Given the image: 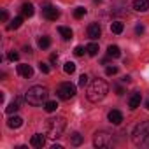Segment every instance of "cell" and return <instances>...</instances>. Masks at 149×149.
I'll return each instance as SVG.
<instances>
[{"mask_svg":"<svg viewBox=\"0 0 149 149\" xmlns=\"http://www.w3.org/2000/svg\"><path fill=\"white\" fill-rule=\"evenodd\" d=\"M135 32H137V33H142V32H144V26H142V25H137Z\"/></svg>","mask_w":149,"mask_h":149,"instance_id":"obj_33","label":"cell"},{"mask_svg":"<svg viewBox=\"0 0 149 149\" xmlns=\"http://www.w3.org/2000/svg\"><path fill=\"white\" fill-rule=\"evenodd\" d=\"M83 140H84V139H83V135H81V133H77V132L70 135V144H72V146H81V144H83Z\"/></svg>","mask_w":149,"mask_h":149,"instance_id":"obj_18","label":"cell"},{"mask_svg":"<svg viewBox=\"0 0 149 149\" xmlns=\"http://www.w3.org/2000/svg\"><path fill=\"white\" fill-rule=\"evenodd\" d=\"M132 140L139 147H149V121H142L133 128Z\"/></svg>","mask_w":149,"mask_h":149,"instance_id":"obj_1","label":"cell"},{"mask_svg":"<svg viewBox=\"0 0 149 149\" xmlns=\"http://www.w3.org/2000/svg\"><path fill=\"white\" fill-rule=\"evenodd\" d=\"M100 35H102L100 25H98V23H91V25L88 26V37H90L91 40H97V39H100Z\"/></svg>","mask_w":149,"mask_h":149,"instance_id":"obj_8","label":"cell"},{"mask_svg":"<svg viewBox=\"0 0 149 149\" xmlns=\"http://www.w3.org/2000/svg\"><path fill=\"white\" fill-rule=\"evenodd\" d=\"M84 14H86V9L84 7H77L76 11H74V18H76V19H81Z\"/></svg>","mask_w":149,"mask_h":149,"instance_id":"obj_26","label":"cell"},{"mask_svg":"<svg viewBox=\"0 0 149 149\" xmlns=\"http://www.w3.org/2000/svg\"><path fill=\"white\" fill-rule=\"evenodd\" d=\"M74 54H76V56H83L84 54V47L83 46H77L76 49H74Z\"/></svg>","mask_w":149,"mask_h":149,"instance_id":"obj_31","label":"cell"},{"mask_svg":"<svg viewBox=\"0 0 149 149\" xmlns=\"http://www.w3.org/2000/svg\"><path fill=\"white\" fill-rule=\"evenodd\" d=\"M107 54H109L111 58H119V56H121V51H119L118 46H109V47H107Z\"/></svg>","mask_w":149,"mask_h":149,"instance_id":"obj_20","label":"cell"},{"mask_svg":"<svg viewBox=\"0 0 149 149\" xmlns=\"http://www.w3.org/2000/svg\"><path fill=\"white\" fill-rule=\"evenodd\" d=\"M123 28H125V26H123L121 21H114V23H111V32H112V33H121Z\"/></svg>","mask_w":149,"mask_h":149,"instance_id":"obj_21","label":"cell"},{"mask_svg":"<svg viewBox=\"0 0 149 149\" xmlns=\"http://www.w3.org/2000/svg\"><path fill=\"white\" fill-rule=\"evenodd\" d=\"M19 104H21V100H19V98H14V100L6 107V112H7V114H14V112L19 109Z\"/></svg>","mask_w":149,"mask_h":149,"instance_id":"obj_15","label":"cell"},{"mask_svg":"<svg viewBox=\"0 0 149 149\" xmlns=\"http://www.w3.org/2000/svg\"><path fill=\"white\" fill-rule=\"evenodd\" d=\"M44 109H46V112H54L58 109V104L56 102H46L44 104Z\"/></svg>","mask_w":149,"mask_h":149,"instance_id":"obj_25","label":"cell"},{"mask_svg":"<svg viewBox=\"0 0 149 149\" xmlns=\"http://www.w3.org/2000/svg\"><path fill=\"white\" fill-rule=\"evenodd\" d=\"M18 74L23 76V77H32L33 76V68L28 63H21V65H18Z\"/></svg>","mask_w":149,"mask_h":149,"instance_id":"obj_9","label":"cell"},{"mask_svg":"<svg viewBox=\"0 0 149 149\" xmlns=\"http://www.w3.org/2000/svg\"><path fill=\"white\" fill-rule=\"evenodd\" d=\"M47 97H49L47 88H44V86H32V88L26 91L25 100H26L30 105H42V104H46Z\"/></svg>","mask_w":149,"mask_h":149,"instance_id":"obj_2","label":"cell"},{"mask_svg":"<svg viewBox=\"0 0 149 149\" xmlns=\"http://www.w3.org/2000/svg\"><path fill=\"white\" fill-rule=\"evenodd\" d=\"M67 126V121L65 118L61 116H56V118H49L47 123H46V132H47V137L49 139H60L63 130Z\"/></svg>","mask_w":149,"mask_h":149,"instance_id":"obj_3","label":"cell"},{"mask_svg":"<svg viewBox=\"0 0 149 149\" xmlns=\"http://www.w3.org/2000/svg\"><path fill=\"white\" fill-rule=\"evenodd\" d=\"M133 9L137 13H146L149 11V0H133Z\"/></svg>","mask_w":149,"mask_h":149,"instance_id":"obj_10","label":"cell"},{"mask_svg":"<svg viewBox=\"0 0 149 149\" xmlns=\"http://www.w3.org/2000/svg\"><path fill=\"white\" fill-rule=\"evenodd\" d=\"M49 60H51V63H54V61H56V60H58V54H56V53H53V54H51V58H49Z\"/></svg>","mask_w":149,"mask_h":149,"instance_id":"obj_34","label":"cell"},{"mask_svg":"<svg viewBox=\"0 0 149 149\" xmlns=\"http://www.w3.org/2000/svg\"><path fill=\"white\" fill-rule=\"evenodd\" d=\"M56 93H58V97H60L61 100H70L74 95H76V86H74L72 83H61V84L58 86Z\"/></svg>","mask_w":149,"mask_h":149,"instance_id":"obj_5","label":"cell"},{"mask_svg":"<svg viewBox=\"0 0 149 149\" xmlns=\"http://www.w3.org/2000/svg\"><path fill=\"white\" fill-rule=\"evenodd\" d=\"M105 74H107V76H116V74H118V67H107Z\"/></svg>","mask_w":149,"mask_h":149,"instance_id":"obj_28","label":"cell"},{"mask_svg":"<svg viewBox=\"0 0 149 149\" xmlns=\"http://www.w3.org/2000/svg\"><path fill=\"white\" fill-rule=\"evenodd\" d=\"M39 68H40V72H42V74H49V70H51V68H49V65H47V63H42V61L39 63Z\"/></svg>","mask_w":149,"mask_h":149,"instance_id":"obj_27","label":"cell"},{"mask_svg":"<svg viewBox=\"0 0 149 149\" xmlns=\"http://www.w3.org/2000/svg\"><path fill=\"white\" fill-rule=\"evenodd\" d=\"M7 18H9L7 11H2V13H0V19H2V21H7Z\"/></svg>","mask_w":149,"mask_h":149,"instance_id":"obj_32","label":"cell"},{"mask_svg":"<svg viewBox=\"0 0 149 149\" xmlns=\"http://www.w3.org/2000/svg\"><path fill=\"white\" fill-rule=\"evenodd\" d=\"M93 144H95V147H109L112 144V135L109 132H97Z\"/></svg>","mask_w":149,"mask_h":149,"instance_id":"obj_6","label":"cell"},{"mask_svg":"<svg viewBox=\"0 0 149 149\" xmlns=\"http://www.w3.org/2000/svg\"><path fill=\"white\" fill-rule=\"evenodd\" d=\"M58 32H60V35H61L65 40H70V39H72V35H74V33H72V30H70V28H67V26H58Z\"/></svg>","mask_w":149,"mask_h":149,"instance_id":"obj_17","label":"cell"},{"mask_svg":"<svg viewBox=\"0 0 149 149\" xmlns=\"http://www.w3.org/2000/svg\"><path fill=\"white\" fill-rule=\"evenodd\" d=\"M63 70H65V74H74V72H76V63L67 61V63L63 65Z\"/></svg>","mask_w":149,"mask_h":149,"instance_id":"obj_24","label":"cell"},{"mask_svg":"<svg viewBox=\"0 0 149 149\" xmlns=\"http://www.w3.org/2000/svg\"><path fill=\"white\" fill-rule=\"evenodd\" d=\"M107 93H109L107 83L102 81V79H97V81H93V84L90 86V90H88L86 95H88V100L90 102H100Z\"/></svg>","mask_w":149,"mask_h":149,"instance_id":"obj_4","label":"cell"},{"mask_svg":"<svg viewBox=\"0 0 149 149\" xmlns=\"http://www.w3.org/2000/svg\"><path fill=\"white\" fill-rule=\"evenodd\" d=\"M86 84H88V76H86V74H83V76L79 77V86H81V88H84Z\"/></svg>","mask_w":149,"mask_h":149,"instance_id":"obj_29","label":"cell"},{"mask_svg":"<svg viewBox=\"0 0 149 149\" xmlns=\"http://www.w3.org/2000/svg\"><path fill=\"white\" fill-rule=\"evenodd\" d=\"M146 109H147V111H149V100H147V102H146Z\"/></svg>","mask_w":149,"mask_h":149,"instance_id":"obj_36","label":"cell"},{"mask_svg":"<svg viewBox=\"0 0 149 149\" xmlns=\"http://www.w3.org/2000/svg\"><path fill=\"white\" fill-rule=\"evenodd\" d=\"M49 46H51V39H49V37L44 35V37L39 39V47H40V49H47Z\"/></svg>","mask_w":149,"mask_h":149,"instance_id":"obj_22","label":"cell"},{"mask_svg":"<svg viewBox=\"0 0 149 149\" xmlns=\"http://www.w3.org/2000/svg\"><path fill=\"white\" fill-rule=\"evenodd\" d=\"M21 23H23V18H21V16H18V18H14V19L7 25V30H18V28L21 26Z\"/></svg>","mask_w":149,"mask_h":149,"instance_id":"obj_19","label":"cell"},{"mask_svg":"<svg viewBox=\"0 0 149 149\" xmlns=\"http://www.w3.org/2000/svg\"><path fill=\"white\" fill-rule=\"evenodd\" d=\"M116 95H123V88L118 86V88H116Z\"/></svg>","mask_w":149,"mask_h":149,"instance_id":"obj_35","label":"cell"},{"mask_svg":"<svg viewBox=\"0 0 149 149\" xmlns=\"http://www.w3.org/2000/svg\"><path fill=\"white\" fill-rule=\"evenodd\" d=\"M42 14H44V18H46L47 21H56V19L60 18V11H58L54 6H44Z\"/></svg>","mask_w":149,"mask_h":149,"instance_id":"obj_7","label":"cell"},{"mask_svg":"<svg viewBox=\"0 0 149 149\" xmlns=\"http://www.w3.org/2000/svg\"><path fill=\"white\" fill-rule=\"evenodd\" d=\"M30 144H32L33 147H44V144H46V137H44L42 133H35V135H32Z\"/></svg>","mask_w":149,"mask_h":149,"instance_id":"obj_11","label":"cell"},{"mask_svg":"<svg viewBox=\"0 0 149 149\" xmlns=\"http://www.w3.org/2000/svg\"><path fill=\"white\" fill-rule=\"evenodd\" d=\"M33 13H35V11H33V6H32V4L26 2V4L21 6V14H23V18H32Z\"/></svg>","mask_w":149,"mask_h":149,"instance_id":"obj_14","label":"cell"},{"mask_svg":"<svg viewBox=\"0 0 149 149\" xmlns=\"http://www.w3.org/2000/svg\"><path fill=\"white\" fill-rule=\"evenodd\" d=\"M86 51H88V54H90V56H97V54H98V44H95V42L88 44Z\"/></svg>","mask_w":149,"mask_h":149,"instance_id":"obj_23","label":"cell"},{"mask_svg":"<svg viewBox=\"0 0 149 149\" xmlns=\"http://www.w3.org/2000/svg\"><path fill=\"white\" fill-rule=\"evenodd\" d=\"M21 125H23V119H21L19 116H13V118L7 119V126H9V128H19Z\"/></svg>","mask_w":149,"mask_h":149,"instance_id":"obj_16","label":"cell"},{"mask_svg":"<svg viewBox=\"0 0 149 149\" xmlns=\"http://www.w3.org/2000/svg\"><path fill=\"white\" fill-rule=\"evenodd\" d=\"M7 58H9L11 61H18V58H19V54H18L16 51H9V54H7Z\"/></svg>","mask_w":149,"mask_h":149,"instance_id":"obj_30","label":"cell"},{"mask_svg":"<svg viewBox=\"0 0 149 149\" xmlns=\"http://www.w3.org/2000/svg\"><path fill=\"white\" fill-rule=\"evenodd\" d=\"M140 100H142V97H140V93H133L132 97H130V100H128V107L133 111V109H137L139 105H140Z\"/></svg>","mask_w":149,"mask_h":149,"instance_id":"obj_13","label":"cell"},{"mask_svg":"<svg viewBox=\"0 0 149 149\" xmlns=\"http://www.w3.org/2000/svg\"><path fill=\"white\" fill-rule=\"evenodd\" d=\"M107 118H109V121H111L112 125H121V121H123V114H121L119 111H116V109H112Z\"/></svg>","mask_w":149,"mask_h":149,"instance_id":"obj_12","label":"cell"}]
</instances>
